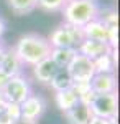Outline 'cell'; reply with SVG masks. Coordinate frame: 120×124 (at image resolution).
<instances>
[{
	"label": "cell",
	"instance_id": "obj_19",
	"mask_svg": "<svg viewBox=\"0 0 120 124\" xmlns=\"http://www.w3.org/2000/svg\"><path fill=\"white\" fill-rule=\"evenodd\" d=\"M97 20L102 22L107 30L119 28V15H117V10L113 8H104V10L100 8L99 15H97Z\"/></svg>",
	"mask_w": 120,
	"mask_h": 124
},
{
	"label": "cell",
	"instance_id": "obj_22",
	"mask_svg": "<svg viewBox=\"0 0 120 124\" xmlns=\"http://www.w3.org/2000/svg\"><path fill=\"white\" fill-rule=\"evenodd\" d=\"M15 121L7 114V111H5V108H0V124H13Z\"/></svg>",
	"mask_w": 120,
	"mask_h": 124
},
{
	"label": "cell",
	"instance_id": "obj_18",
	"mask_svg": "<svg viewBox=\"0 0 120 124\" xmlns=\"http://www.w3.org/2000/svg\"><path fill=\"white\" fill-rule=\"evenodd\" d=\"M10 10L15 13V15H27V13H31L33 10L36 8L38 0H7Z\"/></svg>",
	"mask_w": 120,
	"mask_h": 124
},
{
	"label": "cell",
	"instance_id": "obj_14",
	"mask_svg": "<svg viewBox=\"0 0 120 124\" xmlns=\"http://www.w3.org/2000/svg\"><path fill=\"white\" fill-rule=\"evenodd\" d=\"M54 104L61 113L66 114V113L71 111L76 104H79V98L76 94V91L71 88V89H66V91L54 93Z\"/></svg>",
	"mask_w": 120,
	"mask_h": 124
},
{
	"label": "cell",
	"instance_id": "obj_13",
	"mask_svg": "<svg viewBox=\"0 0 120 124\" xmlns=\"http://www.w3.org/2000/svg\"><path fill=\"white\" fill-rule=\"evenodd\" d=\"M115 68H117V50H112L110 53L94 60V70L99 75H115Z\"/></svg>",
	"mask_w": 120,
	"mask_h": 124
},
{
	"label": "cell",
	"instance_id": "obj_11",
	"mask_svg": "<svg viewBox=\"0 0 120 124\" xmlns=\"http://www.w3.org/2000/svg\"><path fill=\"white\" fill-rule=\"evenodd\" d=\"M89 85H91V89L94 91V94L117 93V76L115 75H99V73H95Z\"/></svg>",
	"mask_w": 120,
	"mask_h": 124
},
{
	"label": "cell",
	"instance_id": "obj_21",
	"mask_svg": "<svg viewBox=\"0 0 120 124\" xmlns=\"http://www.w3.org/2000/svg\"><path fill=\"white\" fill-rule=\"evenodd\" d=\"M3 108H5L7 114H8L13 121L21 119V108H20V104H15V103H5Z\"/></svg>",
	"mask_w": 120,
	"mask_h": 124
},
{
	"label": "cell",
	"instance_id": "obj_17",
	"mask_svg": "<svg viewBox=\"0 0 120 124\" xmlns=\"http://www.w3.org/2000/svg\"><path fill=\"white\" fill-rule=\"evenodd\" d=\"M76 53H77L76 48H53L49 58L56 63L58 68H66L71 63V60L74 58Z\"/></svg>",
	"mask_w": 120,
	"mask_h": 124
},
{
	"label": "cell",
	"instance_id": "obj_20",
	"mask_svg": "<svg viewBox=\"0 0 120 124\" xmlns=\"http://www.w3.org/2000/svg\"><path fill=\"white\" fill-rule=\"evenodd\" d=\"M67 0H38V8L45 10V12H58L63 10Z\"/></svg>",
	"mask_w": 120,
	"mask_h": 124
},
{
	"label": "cell",
	"instance_id": "obj_4",
	"mask_svg": "<svg viewBox=\"0 0 120 124\" xmlns=\"http://www.w3.org/2000/svg\"><path fill=\"white\" fill-rule=\"evenodd\" d=\"M31 93H33L31 81L25 75H18V76L10 78L5 89L2 91V94L5 98V103H15V104H21Z\"/></svg>",
	"mask_w": 120,
	"mask_h": 124
},
{
	"label": "cell",
	"instance_id": "obj_24",
	"mask_svg": "<svg viewBox=\"0 0 120 124\" xmlns=\"http://www.w3.org/2000/svg\"><path fill=\"white\" fill-rule=\"evenodd\" d=\"M8 81H10V76H8V75H5V73L0 70V93L5 89V86H7Z\"/></svg>",
	"mask_w": 120,
	"mask_h": 124
},
{
	"label": "cell",
	"instance_id": "obj_6",
	"mask_svg": "<svg viewBox=\"0 0 120 124\" xmlns=\"http://www.w3.org/2000/svg\"><path fill=\"white\" fill-rule=\"evenodd\" d=\"M66 70H67L69 76L73 78L74 85H81V83L87 85V83H91V79L95 75L94 61L82 56V55H79V53L74 55V58L71 60V63L66 66Z\"/></svg>",
	"mask_w": 120,
	"mask_h": 124
},
{
	"label": "cell",
	"instance_id": "obj_1",
	"mask_svg": "<svg viewBox=\"0 0 120 124\" xmlns=\"http://www.w3.org/2000/svg\"><path fill=\"white\" fill-rule=\"evenodd\" d=\"M13 50L20 58V61L23 63V66L31 68L36 63L43 61L45 58H49L53 48L46 37L38 33H25L15 41Z\"/></svg>",
	"mask_w": 120,
	"mask_h": 124
},
{
	"label": "cell",
	"instance_id": "obj_8",
	"mask_svg": "<svg viewBox=\"0 0 120 124\" xmlns=\"http://www.w3.org/2000/svg\"><path fill=\"white\" fill-rule=\"evenodd\" d=\"M113 48L109 46V43H104V41H95V40H86L84 38L77 48H76V51L79 53V55H82V56L89 58V60H97L99 56H104V55H107V53H110Z\"/></svg>",
	"mask_w": 120,
	"mask_h": 124
},
{
	"label": "cell",
	"instance_id": "obj_7",
	"mask_svg": "<svg viewBox=\"0 0 120 124\" xmlns=\"http://www.w3.org/2000/svg\"><path fill=\"white\" fill-rule=\"evenodd\" d=\"M20 108H21V117L23 119L38 124V119L45 114V111H46V101H45L43 96L31 93L20 104Z\"/></svg>",
	"mask_w": 120,
	"mask_h": 124
},
{
	"label": "cell",
	"instance_id": "obj_23",
	"mask_svg": "<svg viewBox=\"0 0 120 124\" xmlns=\"http://www.w3.org/2000/svg\"><path fill=\"white\" fill-rule=\"evenodd\" d=\"M87 124H117V121H110V119H104V117H97V116H92L91 121Z\"/></svg>",
	"mask_w": 120,
	"mask_h": 124
},
{
	"label": "cell",
	"instance_id": "obj_26",
	"mask_svg": "<svg viewBox=\"0 0 120 124\" xmlns=\"http://www.w3.org/2000/svg\"><path fill=\"white\" fill-rule=\"evenodd\" d=\"M13 124H36V123H31V121H27V119L21 117V119H18V121H15Z\"/></svg>",
	"mask_w": 120,
	"mask_h": 124
},
{
	"label": "cell",
	"instance_id": "obj_3",
	"mask_svg": "<svg viewBox=\"0 0 120 124\" xmlns=\"http://www.w3.org/2000/svg\"><path fill=\"white\" fill-rule=\"evenodd\" d=\"M84 38L81 33V28L71 27L64 22L61 25H58L48 37L51 48H77V45Z\"/></svg>",
	"mask_w": 120,
	"mask_h": 124
},
{
	"label": "cell",
	"instance_id": "obj_2",
	"mask_svg": "<svg viewBox=\"0 0 120 124\" xmlns=\"http://www.w3.org/2000/svg\"><path fill=\"white\" fill-rule=\"evenodd\" d=\"M99 10L100 7L97 0H67L61 10L63 22L76 28H82L84 25L97 18Z\"/></svg>",
	"mask_w": 120,
	"mask_h": 124
},
{
	"label": "cell",
	"instance_id": "obj_15",
	"mask_svg": "<svg viewBox=\"0 0 120 124\" xmlns=\"http://www.w3.org/2000/svg\"><path fill=\"white\" fill-rule=\"evenodd\" d=\"M64 116L69 124H87L91 121V117H92V113H91L89 106L79 103V104L74 106L71 111H67Z\"/></svg>",
	"mask_w": 120,
	"mask_h": 124
},
{
	"label": "cell",
	"instance_id": "obj_9",
	"mask_svg": "<svg viewBox=\"0 0 120 124\" xmlns=\"http://www.w3.org/2000/svg\"><path fill=\"white\" fill-rule=\"evenodd\" d=\"M23 63L20 61V58L17 56L13 46H5V51L2 55V60H0V70L8 75L10 78L18 76V75H23Z\"/></svg>",
	"mask_w": 120,
	"mask_h": 124
},
{
	"label": "cell",
	"instance_id": "obj_12",
	"mask_svg": "<svg viewBox=\"0 0 120 124\" xmlns=\"http://www.w3.org/2000/svg\"><path fill=\"white\" fill-rule=\"evenodd\" d=\"M81 33H82V38L86 40H95V41H104V43L109 41V30L97 18L84 25L81 28Z\"/></svg>",
	"mask_w": 120,
	"mask_h": 124
},
{
	"label": "cell",
	"instance_id": "obj_16",
	"mask_svg": "<svg viewBox=\"0 0 120 124\" xmlns=\"http://www.w3.org/2000/svg\"><path fill=\"white\" fill-rule=\"evenodd\" d=\"M49 86H51V89L54 93H59V91L71 89L74 86V81H73V78L69 76V73H67L66 68H59L58 73L53 76V79L49 81Z\"/></svg>",
	"mask_w": 120,
	"mask_h": 124
},
{
	"label": "cell",
	"instance_id": "obj_10",
	"mask_svg": "<svg viewBox=\"0 0 120 124\" xmlns=\"http://www.w3.org/2000/svg\"><path fill=\"white\" fill-rule=\"evenodd\" d=\"M59 68L56 66V63L51 58H45L43 61L36 63L35 66H31V75L36 79L38 83L41 85H49V81L53 79L56 73H58Z\"/></svg>",
	"mask_w": 120,
	"mask_h": 124
},
{
	"label": "cell",
	"instance_id": "obj_5",
	"mask_svg": "<svg viewBox=\"0 0 120 124\" xmlns=\"http://www.w3.org/2000/svg\"><path fill=\"white\" fill-rule=\"evenodd\" d=\"M89 108H91L92 116L110 119V121H117V114H119V98H117V93L95 94V98H94V101L91 103Z\"/></svg>",
	"mask_w": 120,
	"mask_h": 124
},
{
	"label": "cell",
	"instance_id": "obj_28",
	"mask_svg": "<svg viewBox=\"0 0 120 124\" xmlns=\"http://www.w3.org/2000/svg\"><path fill=\"white\" fill-rule=\"evenodd\" d=\"M3 51H5V46L2 45V41H0V60H2V55H3Z\"/></svg>",
	"mask_w": 120,
	"mask_h": 124
},
{
	"label": "cell",
	"instance_id": "obj_27",
	"mask_svg": "<svg viewBox=\"0 0 120 124\" xmlns=\"http://www.w3.org/2000/svg\"><path fill=\"white\" fill-rule=\"evenodd\" d=\"M5 106V98H3V94L0 93V108H3Z\"/></svg>",
	"mask_w": 120,
	"mask_h": 124
},
{
	"label": "cell",
	"instance_id": "obj_25",
	"mask_svg": "<svg viewBox=\"0 0 120 124\" xmlns=\"http://www.w3.org/2000/svg\"><path fill=\"white\" fill-rule=\"evenodd\" d=\"M5 30H7V23H5V20L0 17V40H2V37H3Z\"/></svg>",
	"mask_w": 120,
	"mask_h": 124
}]
</instances>
